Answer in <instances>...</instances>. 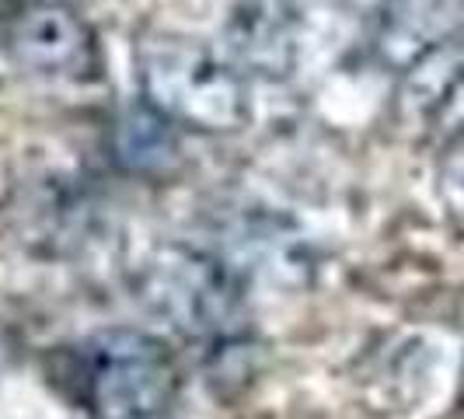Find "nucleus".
Instances as JSON below:
<instances>
[{"instance_id":"1","label":"nucleus","mask_w":464,"mask_h":419,"mask_svg":"<svg viewBox=\"0 0 464 419\" xmlns=\"http://www.w3.org/2000/svg\"><path fill=\"white\" fill-rule=\"evenodd\" d=\"M143 105L192 133H237L252 119L248 81L209 46L186 35H147L137 49Z\"/></svg>"},{"instance_id":"2","label":"nucleus","mask_w":464,"mask_h":419,"mask_svg":"<svg viewBox=\"0 0 464 419\" xmlns=\"http://www.w3.org/2000/svg\"><path fill=\"white\" fill-rule=\"evenodd\" d=\"M179 364L161 339L109 328L84 339L73 360L77 402L94 419H154L179 395Z\"/></svg>"},{"instance_id":"3","label":"nucleus","mask_w":464,"mask_h":419,"mask_svg":"<svg viewBox=\"0 0 464 419\" xmlns=\"http://www.w3.org/2000/svg\"><path fill=\"white\" fill-rule=\"evenodd\" d=\"M137 297L175 332L203 343L234 339L245 322V297L220 258L168 245L140 266Z\"/></svg>"},{"instance_id":"4","label":"nucleus","mask_w":464,"mask_h":419,"mask_svg":"<svg viewBox=\"0 0 464 419\" xmlns=\"http://www.w3.org/2000/svg\"><path fill=\"white\" fill-rule=\"evenodd\" d=\"M0 39L18 67L43 77L92 81L102 70L92 24L60 0L14 4L0 28Z\"/></svg>"},{"instance_id":"5","label":"nucleus","mask_w":464,"mask_h":419,"mask_svg":"<svg viewBox=\"0 0 464 419\" xmlns=\"http://www.w3.org/2000/svg\"><path fill=\"white\" fill-rule=\"evenodd\" d=\"M398 130L426 147L464 140V43L450 39L401 70L395 88Z\"/></svg>"},{"instance_id":"6","label":"nucleus","mask_w":464,"mask_h":419,"mask_svg":"<svg viewBox=\"0 0 464 419\" xmlns=\"http://www.w3.org/2000/svg\"><path fill=\"white\" fill-rule=\"evenodd\" d=\"M464 24L461 0H381L371 22V49L398 73L422 53L458 39Z\"/></svg>"},{"instance_id":"7","label":"nucleus","mask_w":464,"mask_h":419,"mask_svg":"<svg viewBox=\"0 0 464 419\" xmlns=\"http://www.w3.org/2000/svg\"><path fill=\"white\" fill-rule=\"evenodd\" d=\"M224 60L245 81L286 77L297 60V35L286 7L276 0H241L224 24Z\"/></svg>"},{"instance_id":"8","label":"nucleus","mask_w":464,"mask_h":419,"mask_svg":"<svg viewBox=\"0 0 464 419\" xmlns=\"http://www.w3.org/2000/svg\"><path fill=\"white\" fill-rule=\"evenodd\" d=\"M11 11H14V0H0V28H4V22H7Z\"/></svg>"}]
</instances>
